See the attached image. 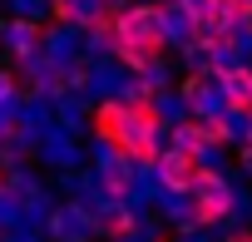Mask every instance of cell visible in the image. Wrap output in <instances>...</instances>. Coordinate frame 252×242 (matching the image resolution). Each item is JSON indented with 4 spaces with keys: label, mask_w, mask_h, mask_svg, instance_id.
Instances as JSON below:
<instances>
[{
    "label": "cell",
    "mask_w": 252,
    "mask_h": 242,
    "mask_svg": "<svg viewBox=\"0 0 252 242\" xmlns=\"http://www.w3.org/2000/svg\"><path fill=\"white\" fill-rule=\"evenodd\" d=\"M114 30H119V45H158V50H173L168 35H163V5L158 0H134L114 15Z\"/></svg>",
    "instance_id": "obj_1"
},
{
    "label": "cell",
    "mask_w": 252,
    "mask_h": 242,
    "mask_svg": "<svg viewBox=\"0 0 252 242\" xmlns=\"http://www.w3.org/2000/svg\"><path fill=\"white\" fill-rule=\"evenodd\" d=\"M203 168H208V163H203L198 153H188V149H168V153H163V163L154 168V183H158V193H163V198H188Z\"/></svg>",
    "instance_id": "obj_2"
},
{
    "label": "cell",
    "mask_w": 252,
    "mask_h": 242,
    "mask_svg": "<svg viewBox=\"0 0 252 242\" xmlns=\"http://www.w3.org/2000/svg\"><path fill=\"white\" fill-rule=\"evenodd\" d=\"M89 129H94V139H99V144L124 149V139H129V104H124L119 94L99 99V104H94V114H89Z\"/></svg>",
    "instance_id": "obj_3"
},
{
    "label": "cell",
    "mask_w": 252,
    "mask_h": 242,
    "mask_svg": "<svg viewBox=\"0 0 252 242\" xmlns=\"http://www.w3.org/2000/svg\"><path fill=\"white\" fill-rule=\"evenodd\" d=\"M94 232H99V222H94V208H84V203H64V208L50 212V237L55 242H89Z\"/></svg>",
    "instance_id": "obj_4"
},
{
    "label": "cell",
    "mask_w": 252,
    "mask_h": 242,
    "mask_svg": "<svg viewBox=\"0 0 252 242\" xmlns=\"http://www.w3.org/2000/svg\"><path fill=\"white\" fill-rule=\"evenodd\" d=\"M45 35H50V25H40V20H30V15H15V20L0 25V40L10 45L15 60H35V55H45Z\"/></svg>",
    "instance_id": "obj_5"
},
{
    "label": "cell",
    "mask_w": 252,
    "mask_h": 242,
    "mask_svg": "<svg viewBox=\"0 0 252 242\" xmlns=\"http://www.w3.org/2000/svg\"><path fill=\"white\" fill-rule=\"evenodd\" d=\"M94 222H99V232L114 237V242H134V237H139V212H134V203H99V208H94Z\"/></svg>",
    "instance_id": "obj_6"
},
{
    "label": "cell",
    "mask_w": 252,
    "mask_h": 242,
    "mask_svg": "<svg viewBox=\"0 0 252 242\" xmlns=\"http://www.w3.org/2000/svg\"><path fill=\"white\" fill-rule=\"evenodd\" d=\"M227 114H252V64H237L232 74H218Z\"/></svg>",
    "instance_id": "obj_7"
},
{
    "label": "cell",
    "mask_w": 252,
    "mask_h": 242,
    "mask_svg": "<svg viewBox=\"0 0 252 242\" xmlns=\"http://www.w3.org/2000/svg\"><path fill=\"white\" fill-rule=\"evenodd\" d=\"M178 5H183L193 20H203V15H213V5H218V0H178Z\"/></svg>",
    "instance_id": "obj_8"
},
{
    "label": "cell",
    "mask_w": 252,
    "mask_h": 242,
    "mask_svg": "<svg viewBox=\"0 0 252 242\" xmlns=\"http://www.w3.org/2000/svg\"><path fill=\"white\" fill-rule=\"evenodd\" d=\"M237 168L252 178V139H242V144H237Z\"/></svg>",
    "instance_id": "obj_9"
},
{
    "label": "cell",
    "mask_w": 252,
    "mask_h": 242,
    "mask_svg": "<svg viewBox=\"0 0 252 242\" xmlns=\"http://www.w3.org/2000/svg\"><path fill=\"white\" fill-rule=\"evenodd\" d=\"M15 99V74H5V69H0V109H5Z\"/></svg>",
    "instance_id": "obj_10"
},
{
    "label": "cell",
    "mask_w": 252,
    "mask_h": 242,
    "mask_svg": "<svg viewBox=\"0 0 252 242\" xmlns=\"http://www.w3.org/2000/svg\"><path fill=\"white\" fill-rule=\"evenodd\" d=\"M222 242H252V232H242V227H237V232H227Z\"/></svg>",
    "instance_id": "obj_11"
},
{
    "label": "cell",
    "mask_w": 252,
    "mask_h": 242,
    "mask_svg": "<svg viewBox=\"0 0 252 242\" xmlns=\"http://www.w3.org/2000/svg\"><path fill=\"white\" fill-rule=\"evenodd\" d=\"M158 242H173V237H158Z\"/></svg>",
    "instance_id": "obj_12"
}]
</instances>
